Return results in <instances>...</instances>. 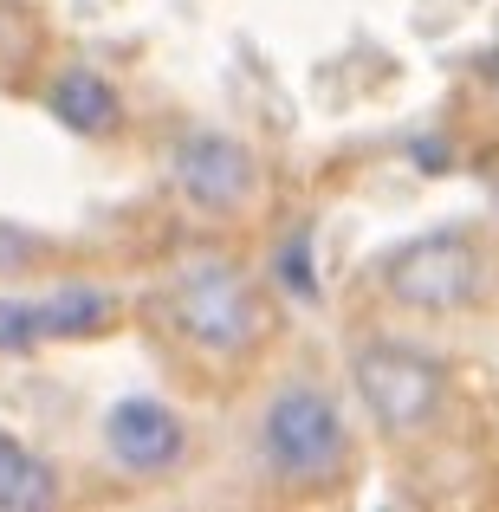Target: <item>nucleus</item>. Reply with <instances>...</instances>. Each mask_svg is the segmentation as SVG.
<instances>
[{
    "mask_svg": "<svg viewBox=\"0 0 499 512\" xmlns=\"http://www.w3.org/2000/svg\"><path fill=\"white\" fill-rule=\"evenodd\" d=\"M156 325L201 363H247L273 338V299L240 260L201 253L175 266L169 286L156 292Z\"/></svg>",
    "mask_w": 499,
    "mask_h": 512,
    "instance_id": "f257e3e1",
    "label": "nucleus"
},
{
    "mask_svg": "<svg viewBox=\"0 0 499 512\" xmlns=\"http://www.w3.org/2000/svg\"><path fill=\"white\" fill-rule=\"evenodd\" d=\"M253 448H260L266 480H279L286 493H331L350 474V422L331 389L305 383V376L266 396Z\"/></svg>",
    "mask_w": 499,
    "mask_h": 512,
    "instance_id": "f03ea898",
    "label": "nucleus"
},
{
    "mask_svg": "<svg viewBox=\"0 0 499 512\" xmlns=\"http://www.w3.org/2000/svg\"><path fill=\"white\" fill-rule=\"evenodd\" d=\"M389 305L422 318H448L467 312V305L487 292V247H480L467 227H428V234H409L383 253L376 266Z\"/></svg>",
    "mask_w": 499,
    "mask_h": 512,
    "instance_id": "7ed1b4c3",
    "label": "nucleus"
},
{
    "mask_svg": "<svg viewBox=\"0 0 499 512\" xmlns=\"http://www.w3.org/2000/svg\"><path fill=\"white\" fill-rule=\"evenodd\" d=\"M350 389H357L363 415L376 422V435L389 441H415L441 422L448 409V363L428 357L415 344L376 338L350 357Z\"/></svg>",
    "mask_w": 499,
    "mask_h": 512,
    "instance_id": "20e7f679",
    "label": "nucleus"
},
{
    "mask_svg": "<svg viewBox=\"0 0 499 512\" xmlns=\"http://www.w3.org/2000/svg\"><path fill=\"white\" fill-rule=\"evenodd\" d=\"M169 182L195 214L234 221V214H247L253 201H260L266 175H260V156L240 137H227V130H188L169 150Z\"/></svg>",
    "mask_w": 499,
    "mask_h": 512,
    "instance_id": "39448f33",
    "label": "nucleus"
},
{
    "mask_svg": "<svg viewBox=\"0 0 499 512\" xmlns=\"http://www.w3.org/2000/svg\"><path fill=\"white\" fill-rule=\"evenodd\" d=\"M98 441L111 454V467L130 480H169L188 461V422L163 396H117L104 409Z\"/></svg>",
    "mask_w": 499,
    "mask_h": 512,
    "instance_id": "423d86ee",
    "label": "nucleus"
},
{
    "mask_svg": "<svg viewBox=\"0 0 499 512\" xmlns=\"http://www.w3.org/2000/svg\"><path fill=\"white\" fill-rule=\"evenodd\" d=\"M46 117L59 130H72V137H85V143H104V137L124 130V91H117L98 65H59V72L46 78Z\"/></svg>",
    "mask_w": 499,
    "mask_h": 512,
    "instance_id": "0eeeda50",
    "label": "nucleus"
},
{
    "mask_svg": "<svg viewBox=\"0 0 499 512\" xmlns=\"http://www.w3.org/2000/svg\"><path fill=\"white\" fill-rule=\"evenodd\" d=\"M65 500V480L33 441L0 428V512H52Z\"/></svg>",
    "mask_w": 499,
    "mask_h": 512,
    "instance_id": "6e6552de",
    "label": "nucleus"
},
{
    "mask_svg": "<svg viewBox=\"0 0 499 512\" xmlns=\"http://www.w3.org/2000/svg\"><path fill=\"white\" fill-rule=\"evenodd\" d=\"M273 279H279V292H292L299 305H318V240H312V227H292L286 240H279V253H273Z\"/></svg>",
    "mask_w": 499,
    "mask_h": 512,
    "instance_id": "1a4fd4ad",
    "label": "nucleus"
},
{
    "mask_svg": "<svg viewBox=\"0 0 499 512\" xmlns=\"http://www.w3.org/2000/svg\"><path fill=\"white\" fill-rule=\"evenodd\" d=\"M52 344L46 331V299H20V292H0V357H20V350Z\"/></svg>",
    "mask_w": 499,
    "mask_h": 512,
    "instance_id": "9d476101",
    "label": "nucleus"
},
{
    "mask_svg": "<svg viewBox=\"0 0 499 512\" xmlns=\"http://www.w3.org/2000/svg\"><path fill=\"white\" fill-rule=\"evenodd\" d=\"M39 253H46V240H33V234H20V227L0 221V273H20V266L39 260Z\"/></svg>",
    "mask_w": 499,
    "mask_h": 512,
    "instance_id": "9b49d317",
    "label": "nucleus"
},
{
    "mask_svg": "<svg viewBox=\"0 0 499 512\" xmlns=\"http://www.w3.org/2000/svg\"><path fill=\"white\" fill-rule=\"evenodd\" d=\"M487 85L499 91V52H493V59H487Z\"/></svg>",
    "mask_w": 499,
    "mask_h": 512,
    "instance_id": "f8f14e48",
    "label": "nucleus"
}]
</instances>
